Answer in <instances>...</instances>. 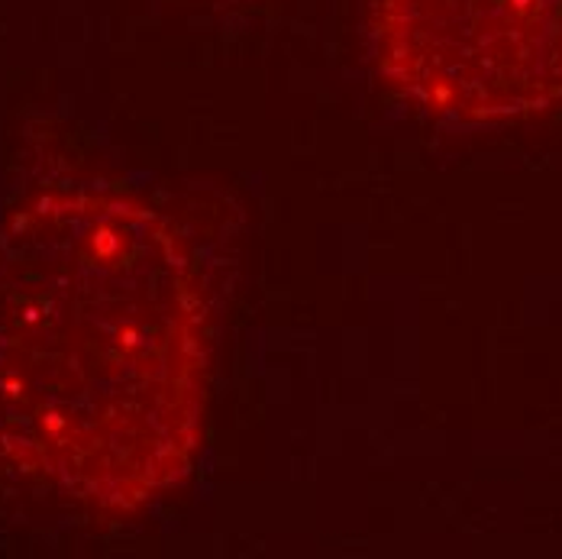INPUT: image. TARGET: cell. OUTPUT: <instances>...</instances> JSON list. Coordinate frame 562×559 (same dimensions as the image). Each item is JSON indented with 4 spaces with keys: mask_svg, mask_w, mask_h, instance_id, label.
Segmentation results:
<instances>
[{
    "mask_svg": "<svg viewBox=\"0 0 562 559\" xmlns=\"http://www.w3.org/2000/svg\"><path fill=\"white\" fill-rule=\"evenodd\" d=\"M204 291L136 198H33L0 230V459L58 495L139 507L175 485L204 411Z\"/></svg>",
    "mask_w": 562,
    "mask_h": 559,
    "instance_id": "6da1fadb",
    "label": "cell"
},
{
    "mask_svg": "<svg viewBox=\"0 0 562 559\" xmlns=\"http://www.w3.org/2000/svg\"><path fill=\"white\" fill-rule=\"evenodd\" d=\"M369 36L382 75L434 116L562 104V0H372Z\"/></svg>",
    "mask_w": 562,
    "mask_h": 559,
    "instance_id": "7a4b0ae2",
    "label": "cell"
}]
</instances>
